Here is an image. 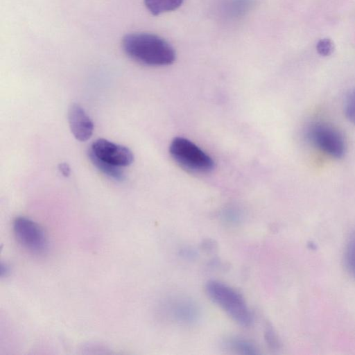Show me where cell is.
<instances>
[{"label":"cell","mask_w":355,"mask_h":355,"mask_svg":"<svg viewBox=\"0 0 355 355\" xmlns=\"http://www.w3.org/2000/svg\"><path fill=\"white\" fill-rule=\"evenodd\" d=\"M225 347L239 354L252 355L259 353L255 345L251 341L238 337H230L225 340Z\"/></svg>","instance_id":"cell-9"},{"label":"cell","mask_w":355,"mask_h":355,"mask_svg":"<svg viewBox=\"0 0 355 355\" xmlns=\"http://www.w3.org/2000/svg\"><path fill=\"white\" fill-rule=\"evenodd\" d=\"M12 231L17 241L28 252L44 255L48 250V240L42 227L26 217H17L12 223Z\"/></svg>","instance_id":"cell-4"},{"label":"cell","mask_w":355,"mask_h":355,"mask_svg":"<svg viewBox=\"0 0 355 355\" xmlns=\"http://www.w3.org/2000/svg\"><path fill=\"white\" fill-rule=\"evenodd\" d=\"M88 157L93 165L104 175L116 181L121 182L125 179V175L119 167L101 161L89 151H88Z\"/></svg>","instance_id":"cell-11"},{"label":"cell","mask_w":355,"mask_h":355,"mask_svg":"<svg viewBox=\"0 0 355 355\" xmlns=\"http://www.w3.org/2000/svg\"><path fill=\"white\" fill-rule=\"evenodd\" d=\"M173 159L182 167L194 173H207L214 168L212 158L190 140L178 137L169 146Z\"/></svg>","instance_id":"cell-3"},{"label":"cell","mask_w":355,"mask_h":355,"mask_svg":"<svg viewBox=\"0 0 355 355\" xmlns=\"http://www.w3.org/2000/svg\"><path fill=\"white\" fill-rule=\"evenodd\" d=\"M168 311L170 317L180 323L192 324L200 316V310L197 304L191 300L177 299L169 304Z\"/></svg>","instance_id":"cell-8"},{"label":"cell","mask_w":355,"mask_h":355,"mask_svg":"<svg viewBox=\"0 0 355 355\" xmlns=\"http://www.w3.org/2000/svg\"><path fill=\"white\" fill-rule=\"evenodd\" d=\"M345 112L347 118L355 124V89L347 98Z\"/></svg>","instance_id":"cell-14"},{"label":"cell","mask_w":355,"mask_h":355,"mask_svg":"<svg viewBox=\"0 0 355 355\" xmlns=\"http://www.w3.org/2000/svg\"><path fill=\"white\" fill-rule=\"evenodd\" d=\"M89 151L101 161L119 168L130 165L134 160L128 148L105 139H96Z\"/></svg>","instance_id":"cell-6"},{"label":"cell","mask_w":355,"mask_h":355,"mask_svg":"<svg viewBox=\"0 0 355 355\" xmlns=\"http://www.w3.org/2000/svg\"><path fill=\"white\" fill-rule=\"evenodd\" d=\"M344 262L350 275L355 279V230L347 239L344 253Z\"/></svg>","instance_id":"cell-12"},{"label":"cell","mask_w":355,"mask_h":355,"mask_svg":"<svg viewBox=\"0 0 355 355\" xmlns=\"http://www.w3.org/2000/svg\"><path fill=\"white\" fill-rule=\"evenodd\" d=\"M308 139L326 154L340 158L345 153V141L340 132L324 123L311 125L306 131Z\"/></svg>","instance_id":"cell-5"},{"label":"cell","mask_w":355,"mask_h":355,"mask_svg":"<svg viewBox=\"0 0 355 355\" xmlns=\"http://www.w3.org/2000/svg\"><path fill=\"white\" fill-rule=\"evenodd\" d=\"M266 340L268 345L272 348H277L279 345L278 338L272 328L270 326L267 327L266 331Z\"/></svg>","instance_id":"cell-15"},{"label":"cell","mask_w":355,"mask_h":355,"mask_svg":"<svg viewBox=\"0 0 355 355\" xmlns=\"http://www.w3.org/2000/svg\"><path fill=\"white\" fill-rule=\"evenodd\" d=\"M334 49L333 42L329 38L320 40L316 44L317 52L322 56L330 55Z\"/></svg>","instance_id":"cell-13"},{"label":"cell","mask_w":355,"mask_h":355,"mask_svg":"<svg viewBox=\"0 0 355 355\" xmlns=\"http://www.w3.org/2000/svg\"><path fill=\"white\" fill-rule=\"evenodd\" d=\"M208 297L234 321L243 327L252 322V315L245 299L236 290L217 280L209 281L205 286Z\"/></svg>","instance_id":"cell-2"},{"label":"cell","mask_w":355,"mask_h":355,"mask_svg":"<svg viewBox=\"0 0 355 355\" xmlns=\"http://www.w3.org/2000/svg\"><path fill=\"white\" fill-rule=\"evenodd\" d=\"M125 53L134 60L148 66H166L176 58L173 47L162 37L152 33H134L122 40Z\"/></svg>","instance_id":"cell-1"},{"label":"cell","mask_w":355,"mask_h":355,"mask_svg":"<svg viewBox=\"0 0 355 355\" xmlns=\"http://www.w3.org/2000/svg\"><path fill=\"white\" fill-rule=\"evenodd\" d=\"M184 0H144V3L149 12L153 15L172 11L178 8Z\"/></svg>","instance_id":"cell-10"},{"label":"cell","mask_w":355,"mask_h":355,"mask_svg":"<svg viewBox=\"0 0 355 355\" xmlns=\"http://www.w3.org/2000/svg\"><path fill=\"white\" fill-rule=\"evenodd\" d=\"M68 122L73 137L80 141L90 139L94 132V123L85 110L77 103H72L68 110Z\"/></svg>","instance_id":"cell-7"},{"label":"cell","mask_w":355,"mask_h":355,"mask_svg":"<svg viewBox=\"0 0 355 355\" xmlns=\"http://www.w3.org/2000/svg\"><path fill=\"white\" fill-rule=\"evenodd\" d=\"M58 170L60 172V173L64 177L69 176L71 173V168L69 165L66 162L59 164Z\"/></svg>","instance_id":"cell-16"}]
</instances>
